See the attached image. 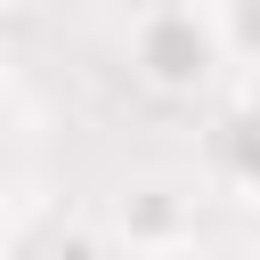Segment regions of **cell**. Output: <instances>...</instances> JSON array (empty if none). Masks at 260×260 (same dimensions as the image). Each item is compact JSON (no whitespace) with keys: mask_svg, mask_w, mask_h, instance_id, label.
<instances>
[{"mask_svg":"<svg viewBox=\"0 0 260 260\" xmlns=\"http://www.w3.org/2000/svg\"><path fill=\"white\" fill-rule=\"evenodd\" d=\"M138 260H219L203 236H187V244H162V252H138Z\"/></svg>","mask_w":260,"mask_h":260,"instance_id":"3","label":"cell"},{"mask_svg":"<svg viewBox=\"0 0 260 260\" xmlns=\"http://www.w3.org/2000/svg\"><path fill=\"white\" fill-rule=\"evenodd\" d=\"M122 57H130V81H138V89L187 106V98H203V89L219 81L228 41H219V24H211L203 0H146V8L130 16ZM236 73H244V65H236Z\"/></svg>","mask_w":260,"mask_h":260,"instance_id":"1","label":"cell"},{"mask_svg":"<svg viewBox=\"0 0 260 260\" xmlns=\"http://www.w3.org/2000/svg\"><path fill=\"white\" fill-rule=\"evenodd\" d=\"M195 187L187 179H130L114 203H106V236H114V252L122 260H138V252H162V244H187L195 236Z\"/></svg>","mask_w":260,"mask_h":260,"instance_id":"2","label":"cell"}]
</instances>
